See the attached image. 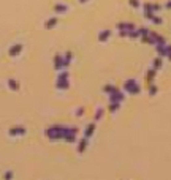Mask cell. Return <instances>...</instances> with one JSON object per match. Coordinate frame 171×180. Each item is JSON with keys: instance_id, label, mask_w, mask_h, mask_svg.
Here are the masks:
<instances>
[{"instance_id": "obj_1", "label": "cell", "mask_w": 171, "mask_h": 180, "mask_svg": "<svg viewBox=\"0 0 171 180\" xmlns=\"http://www.w3.org/2000/svg\"><path fill=\"white\" fill-rule=\"evenodd\" d=\"M8 134H10V136H13V137H16V136H22V134H25V128H24V127H13V128H10V130H8Z\"/></svg>"}, {"instance_id": "obj_2", "label": "cell", "mask_w": 171, "mask_h": 180, "mask_svg": "<svg viewBox=\"0 0 171 180\" xmlns=\"http://www.w3.org/2000/svg\"><path fill=\"white\" fill-rule=\"evenodd\" d=\"M3 180H13V172L11 171H6L3 174Z\"/></svg>"}]
</instances>
